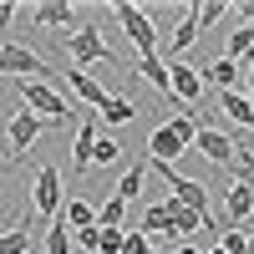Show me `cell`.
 Wrapping results in <instances>:
<instances>
[{
	"label": "cell",
	"instance_id": "cell-1",
	"mask_svg": "<svg viewBox=\"0 0 254 254\" xmlns=\"http://www.w3.org/2000/svg\"><path fill=\"white\" fill-rule=\"evenodd\" d=\"M15 92H20V107L36 112V117H46L51 127H66V122H71L66 97H61L51 81H15Z\"/></svg>",
	"mask_w": 254,
	"mask_h": 254
},
{
	"label": "cell",
	"instance_id": "cell-2",
	"mask_svg": "<svg viewBox=\"0 0 254 254\" xmlns=\"http://www.w3.org/2000/svg\"><path fill=\"white\" fill-rule=\"evenodd\" d=\"M0 76H10V81H51L56 87V71L31 46H20V41H0Z\"/></svg>",
	"mask_w": 254,
	"mask_h": 254
},
{
	"label": "cell",
	"instance_id": "cell-3",
	"mask_svg": "<svg viewBox=\"0 0 254 254\" xmlns=\"http://www.w3.org/2000/svg\"><path fill=\"white\" fill-rule=\"evenodd\" d=\"M66 56H71L76 71H87V66H117L112 46L102 41V26H76V31L66 36Z\"/></svg>",
	"mask_w": 254,
	"mask_h": 254
},
{
	"label": "cell",
	"instance_id": "cell-4",
	"mask_svg": "<svg viewBox=\"0 0 254 254\" xmlns=\"http://www.w3.org/2000/svg\"><path fill=\"white\" fill-rule=\"evenodd\" d=\"M112 15H117V26L127 31V41L137 46V56H142V61H153V56H158V26H153V15L137 10L132 0H117Z\"/></svg>",
	"mask_w": 254,
	"mask_h": 254
},
{
	"label": "cell",
	"instance_id": "cell-5",
	"mask_svg": "<svg viewBox=\"0 0 254 254\" xmlns=\"http://www.w3.org/2000/svg\"><path fill=\"white\" fill-rule=\"evenodd\" d=\"M61 203H66V183H61V168L56 163H41V173H36V188H31V208H36V219H56L61 214Z\"/></svg>",
	"mask_w": 254,
	"mask_h": 254
},
{
	"label": "cell",
	"instance_id": "cell-6",
	"mask_svg": "<svg viewBox=\"0 0 254 254\" xmlns=\"http://www.w3.org/2000/svg\"><path fill=\"white\" fill-rule=\"evenodd\" d=\"M193 147H198V153H203L208 163H214V168H224V173L234 168V153H239V142L229 137V132H219V127H198ZM193 147H188V153H193Z\"/></svg>",
	"mask_w": 254,
	"mask_h": 254
},
{
	"label": "cell",
	"instance_id": "cell-7",
	"mask_svg": "<svg viewBox=\"0 0 254 254\" xmlns=\"http://www.w3.org/2000/svg\"><path fill=\"white\" fill-rule=\"evenodd\" d=\"M168 92H173V107H198V97H203V76L188 66V61H173L168 66Z\"/></svg>",
	"mask_w": 254,
	"mask_h": 254
},
{
	"label": "cell",
	"instance_id": "cell-8",
	"mask_svg": "<svg viewBox=\"0 0 254 254\" xmlns=\"http://www.w3.org/2000/svg\"><path fill=\"white\" fill-rule=\"evenodd\" d=\"M46 127H51L46 117H36V112H26V107H20V112L10 117V142H5L10 153H5V163H15L20 153H31V142H36L41 132H46Z\"/></svg>",
	"mask_w": 254,
	"mask_h": 254
},
{
	"label": "cell",
	"instance_id": "cell-9",
	"mask_svg": "<svg viewBox=\"0 0 254 254\" xmlns=\"http://www.w3.org/2000/svg\"><path fill=\"white\" fill-rule=\"evenodd\" d=\"M97 132H102V122H97V112H87V117H81V132H76V147H71V178H81V173L92 168Z\"/></svg>",
	"mask_w": 254,
	"mask_h": 254
},
{
	"label": "cell",
	"instance_id": "cell-10",
	"mask_svg": "<svg viewBox=\"0 0 254 254\" xmlns=\"http://www.w3.org/2000/svg\"><path fill=\"white\" fill-rule=\"evenodd\" d=\"M183 153H188V147L168 132V127H153V132H147V158H153V163H173V158H183Z\"/></svg>",
	"mask_w": 254,
	"mask_h": 254
},
{
	"label": "cell",
	"instance_id": "cell-11",
	"mask_svg": "<svg viewBox=\"0 0 254 254\" xmlns=\"http://www.w3.org/2000/svg\"><path fill=\"white\" fill-rule=\"evenodd\" d=\"M249 214H254V193H249V188H239V183H229V188H224V219L239 229Z\"/></svg>",
	"mask_w": 254,
	"mask_h": 254
},
{
	"label": "cell",
	"instance_id": "cell-12",
	"mask_svg": "<svg viewBox=\"0 0 254 254\" xmlns=\"http://www.w3.org/2000/svg\"><path fill=\"white\" fill-rule=\"evenodd\" d=\"M224 56L234 61V66H249V61H254V26H234V31H229Z\"/></svg>",
	"mask_w": 254,
	"mask_h": 254
},
{
	"label": "cell",
	"instance_id": "cell-13",
	"mask_svg": "<svg viewBox=\"0 0 254 254\" xmlns=\"http://www.w3.org/2000/svg\"><path fill=\"white\" fill-rule=\"evenodd\" d=\"M198 76H203V81H214L219 92H239V76H244V66H234V61H229V56H219L214 66H203Z\"/></svg>",
	"mask_w": 254,
	"mask_h": 254
},
{
	"label": "cell",
	"instance_id": "cell-14",
	"mask_svg": "<svg viewBox=\"0 0 254 254\" xmlns=\"http://www.w3.org/2000/svg\"><path fill=\"white\" fill-rule=\"evenodd\" d=\"M66 81H71V92H76L81 102H87L92 112L102 107V102H107V87H102V81H97L92 71H66Z\"/></svg>",
	"mask_w": 254,
	"mask_h": 254
},
{
	"label": "cell",
	"instance_id": "cell-15",
	"mask_svg": "<svg viewBox=\"0 0 254 254\" xmlns=\"http://www.w3.org/2000/svg\"><path fill=\"white\" fill-rule=\"evenodd\" d=\"M132 117H137V107H132L127 97H112V92H107V102L97 107V122H107V127H127Z\"/></svg>",
	"mask_w": 254,
	"mask_h": 254
},
{
	"label": "cell",
	"instance_id": "cell-16",
	"mask_svg": "<svg viewBox=\"0 0 254 254\" xmlns=\"http://www.w3.org/2000/svg\"><path fill=\"white\" fill-rule=\"evenodd\" d=\"M31 15L36 26H71V0H41Z\"/></svg>",
	"mask_w": 254,
	"mask_h": 254
},
{
	"label": "cell",
	"instance_id": "cell-17",
	"mask_svg": "<svg viewBox=\"0 0 254 254\" xmlns=\"http://www.w3.org/2000/svg\"><path fill=\"white\" fill-rule=\"evenodd\" d=\"M142 188H147V163H132V168H127V173H122V183H117V193H112V198L132 203V198L142 193Z\"/></svg>",
	"mask_w": 254,
	"mask_h": 254
},
{
	"label": "cell",
	"instance_id": "cell-18",
	"mask_svg": "<svg viewBox=\"0 0 254 254\" xmlns=\"http://www.w3.org/2000/svg\"><path fill=\"white\" fill-rule=\"evenodd\" d=\"M41 234H46V254H71V224L61 219V214L41 229Z\"/></svg>",
	"mask_w": 254,
	"mask_h": 254
},
{
	"label": "cell",
	"instance_id": "cell-19",
	"mask_svg": "<svg viewBox=\"0 0 254 254\" xmlns=\"http://www.w3.org/2000/svg\"><path fill=\"white\" fill-rule=\"evenodd\" d=\"M193 10H198V5H193ZM193 10H188V15L178 20L173 41H168V51H173V56H183V51H188V46H193V41H198V15H193Z\"/></svg>",
	"mask_w": 254,
	"mask_h": 254
},
{
	"label": "cell",
	"instance_id": "cell-20",
	"mask_svg": "<svg viewBox=\"0 0 254 254\" xmlns=\"http://www.w3.org/2000/svg\"><path fill=\"white\" fill-rule=\"evenodd\" d=\"M61 219L71 224V234H76V229H92V224H97V214H92V203H87V198H66V203H61Z\"/></svg>",
	"mask_w": 254,
	"mask_h": 254
},
{
	"label": "cell",
	"instance_id": "cell-21",
	"mask_svg": "<svg viewBox=\"0 0 254 254\" xmlns=\"http://www.w3.org/2000/svg\"><path fill=\"white\" fill-rule=\"evenodd\" d=\"M31 249V214L20 219L15 229H5V234H0V254H26Z\"/></svg>",
	"mask_w": 254,
	"mask_h": 254
},
{
	"label": "cell",
	"instance_id": "cell-22",
	"mask_svg": "<svg viewBox=\"0 0 254 254\" xmlns=\"http://www.w3.org/2000/svg\"><path fill=\"white\" fill-rule=\"evenodd\" d=\"M168 219H173V198H163V203H153L142 214V234L153 239V234H168Z\"/></svg>",
	"mask_w": 254,
	"mask_h": 254
},
{
	"label": "cell",
	"instance_id": "cell-23",
	"mask_svg": "<svg viewBox=\"0 0 254 254\" xmlns=\"http://www.w3.org/2000/svg\"><path fill=\"white\" fill-rule=\"evenodd\" d=\"M122 158V142L112 132H97V147H92V168H112Z\"/></svg>",
	"mask_w": 254,
	"mask_h": 254
},
{
	"label": "cell",
	"instance_id": "cell-24",
	"mask_svg": "<svg viewBox=\"0 0 254 254\" xmlns=\"http://www.w3.org/2000/svg\"><path fill=\"white\" fill-rule=\"evenodd\" d=\"M163 127H168V132H173V137H178L183 147H193V137H198V122L188 117V112H178V107H173V117H168Z\"/></svg>",
	"mask_w": 254,
	"mask_h": 254
},
{
	"label": "cell",
	"instance_id": "cell-25",
	"mask_svg": "<svg viewBox=\"0 0 254 254\" xmlns=\"http://www.w3.org/2000/svg\"><path fill=\"white\" fill-rule=\"evenodd\" d=\"M137 71H142L147 81H153V87H158V92H163L168 102H173V92H168V66H163L158 56H153V61H137Z\"/></svg>",
	"mask_w": 254,
	"mask_h": 254
},
{
	"label": "cell",
	"instance_id": "cell-26",
	"mask_svg": "<svg viewBox=\"0 0 254 254\" xmlns=\"http://www.w3.org/2000/svg\"><path fill=\"white\" fill-rule=\"evenodd\" d=\"M244 244H249L244 229H234V224H224V229H219V249H224V254H244Z\"/></svg>",
	"mask_w": 254,
	"mask_h": 254
},
{
	"label": "cell",
	"instance_id": "cell-27",
	"mask_svg": "<svg viewBox=\"0 0 254 254\" xmlns=\"http://www.w3.org/2000/svg\"><path fill=\"white\" fill-rule=\"evenodd\" d=\"M122 214H127V203L122 198H107L102 214H97V229H122Z\"/></svg>",
	"mask_w": 254,
	"mask_h": 254
},
{
	"label": "cell",
	"instance_id": "cell-28",
	"mask_svg": "<svg viewBox=\"0 0 254 254\" xmlns=\"http://www.w3.org/2000/svg\"><path fill=\"white\" fill-rule=\"evenodd\" d=\"M193 15H198V31H203V26H214V20H224V15H229V5H224V0H203Z\"/></svg>",
	"mask_w": 254,
	"mask_h": 254
},
{
	"label": "cell",
	"instance_id": "cell-29",
	"mask_svg": "<svg viewBox=\"0 0 254 254\" xmlns=\"http://www.w3.org/2000/svg\"><path fill=\"white\" fill-rule=\"evenodd\" d=\"M147 249H153V239H147L142 229H132V234L122 229V249H117V254H147Z\"/></svg>",
	"mask_w": 254,
	"mask_h": 254
},
{
	"label": "cell",
	"instance_id": "cell-30",
	"mask_svg": "<svg viewBox=\"0 0 254 254\" xmlns=\"http://www.w3.org/2000/svg\"><path fill=\"white\" fill-rule=\"evenodd\" d=\"M122 249V229H97V254H117Z\"/></svg>",
	"mask_w": 254,
	"mask_h": 254
},
{
	"label": "cell",
	"instance_id": "cell-31",
	"mask_svg": "<svg viewBox=\"0 0 254 254\" xmlns=\"http://www.w3.org/2000/svg\"><path fill=\"white\" fill-rule=\"evenodd\" d=\"M20 15V5H10V0H0V36H5L10 31V20Z\"/></svg>",
	"mask_w": 254,
	"mask_h": 254
},
{
	"label": "cell",
	"instance_id": "cell-32",
	"mask_svg": "<svg viewBox=\"0 0 254 254\" xmlns=\"http://www.w3.org/2000/svg\"><path fill=\"white\" fill-rule=\"evenodd\" d=\"M71 239H76L81 249H97V224H92V229H76V234H71Z\"/></svg>",
	"mask_w": 254,
	"mask_h": 254
},
{
	"label": "cell",
	"instance_id": "cell-33",
	"mask_svg": "<svg viewBox=\"0 0 254 254\" xmlns=\"http://www.w3.org/2000/svg\"><path fill=\"white\" fill-rule=\"evenodd\" d=\"M168 254H203L198 244H178V249H168Z\"/></svg>",
	"mask_w": 254,
	"mask_h": 254
},
{
	"label": "cell",
	"instance_id": "cell-34",
	"mask_svg": "<svg viewBox=\"0 0 254 254\" xmlns=\"http://www.w3.org/2000/svg\"><path fill=\"white\" fill-rule=\"evenodd\" d=\"M0 173H10V163H5V158H0Z\"/></svg>",
	"mask_w": 254,
	"mask_h": 254
},
{
	"label": "cell",
	"instance_id": "cell-35",
	"mask_svg": "<svg viewBox=\"0 0 254 254\" xmlns=\"http://www.w3.org/2000/svg\"><path fill=\"white\" fill-rule=\"evenodd\" d=\"M147 254H168V249H147Z\"/></svg>",
	"mask_w": 254,
	"mask_h": 254
},
{
	"label": "cell",
	"instance_id": "cell-36",
	"mask_svg": "<svg viewBox=\"0 0 254 254\" xmlns=\"http://www.w3.org/2000/svg\"><path fill=\"white\" fill-rule=\"evenodd\" d=\"M208 254H224V249H208Z\"/></svg>",
	"mask_w": 254,
	"mask_h": 254
}]
</instances>
